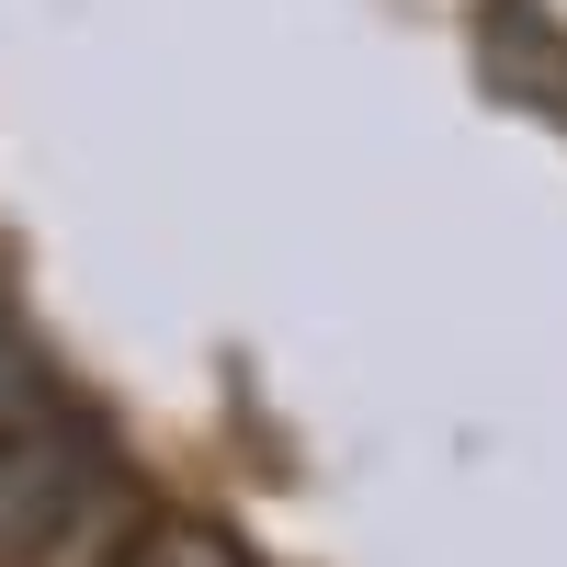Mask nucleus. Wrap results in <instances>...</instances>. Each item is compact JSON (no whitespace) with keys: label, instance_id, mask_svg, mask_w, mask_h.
I'll list each match as a JSON object with an SVG mask.
<instances>
[{"label":"nucleus","instance_id":"nucleus-1","mask_svg":"<svg viewBox=\"0 0 567 567\" xmlns=\"http://www.w3.org/2000/svg\"><path fill=\"white\" fill-rule=\"evenodd\" d=\"M103 499H114V465L69 409L23 398L0 420V567H58L103 523Z\"/></svg>","mask_w":567,"mask_h":567},{"label":"nucleus","instance_id":"nucleus-2","mask_svg":"<svg viewBox=\"0 0 567 567\" xmlns=\"http://www.w3.org/2000/svg\"><path fill=\"white\" fill-rule=\"evenodd\" d=\"M23 398H34V352L12 341V318H0V420H12Z\"/></svg>","mask_w":567,"mask_h":567}]
</instances>
